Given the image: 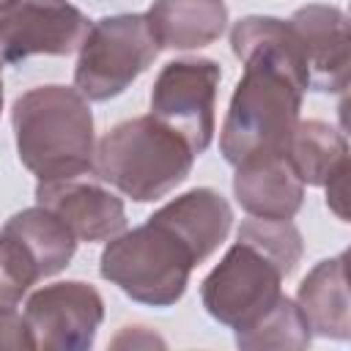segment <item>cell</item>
<instances>
[{
    "label": "cell",
    "instance_id": "6da1fadb",
    "mask_svg": "<svg viewBox=\"0 0 351 351\" xmlns=\"http://www.w3.org/2000/svg\"><path fill=\"white\" fill-rule=\"evenodd\" d=\"M244 74L219 132L222 156L236 167L252 156L285 154L310 88L304 49L288 19L244 16L230 30Z\"/></svg>",
    "mask_w": 351,
    "mask_h": 351
},
{
    "label": "cell",
    "instance_id": "7a4b0ae2",
    "mask_svg": "<svg viewBox=\"0 0 351 351\" xmlns=\"http://www.w3.org/2000/svg\"><path fill=\"white\" fill-rule=\"evenodd\" d=\"M11 123L19 162L38 181L77 178L93 170V115L77 88L41 85L22 93L14 101Z\"/></svg>",
    "mask_w": 351,
    "mask_h": 351
},
{
    "label": "cell",
    "instance_id": "3957f363",
    "mask_svg": "<svg viewBox=\"0 0 351 351\" xmlns=\"http://www.w3.org/2000/svg\"><path fill=\"white\" fill-rule=\"evenodd\" d=\"M195 156L189 143L156 115H137L96 143L93 170L126 197L148 203L176 189L189 176Z\"/></svg>",
    "mask_w": 351,
    "mask_h": 351
},
{
    "label": "cell",
    "instance_id": "277c9868",
    "mask_svg": "<svg viewBox=\"0 0 351 351\" xmlns=\"http://www.w3.org/2000/svg\"><path fill=\"white\" fill-rule=\"evenodd\" d=\"M197 263L203 261L195 247L167 219L151 214L145 225L110 239L99 271L134 302L167 307L184 296Z\"/></svg>",
    "mask_w": 351,
    "mask_h": 351
},
{
    "label": "cell",
    "instance_id": "5b68a950",
    "mask_svg": "<svg viewBox=\"0 0 351 351\" xmlns=\"http://www.w3.org/2000/svg\"><path fill=\"white\" fill-rule=\"evenodd\" d=\"M293 274L277 255L239 236L225 258L203 280V307L219 324L247 329L282 296V280Z\"/></svg>",
    "mask_w": 351,
    "mask_h": 351
},
{
    "label": "cell",
    "instance_id": "8992f818",
    "mask_svg": "<svg viewBox=\"0 0 351 351\" xmlns=\"http://www.w3.org/2000/svg\"><path fill=\"white\" fill-rule=\"evenodd\" d=\"M159 44L145 14L104 16L88 27L80 44L74 88L90 101H107L126 90L156 58Z\"/></svg>",
    "mask_w": 351,
    "mask_h": 351
},
{
    "label": "cell",
    "instance_id": "52a82bcc",
    "mask_svg": "<svg viewBox=\"0 0 351 351\" xmlns=\"http://www.w3.org/2000/svg\"><path fill=\"white\" fill-rule=\"evenodd\" d=\"M74 250V233L52 211H16L0 228V307H16L30 285L63 271Z\"/></svg>",
    "mask_w": 351,
    "mask_h": 351
},
{
    "label": "cell",
    "instance_id": "ba28073f",
    "mask_svg": "<svg viewBox=\"0 0 351 351\" xmlns=\"http://www.w3.org/2000/svg\"><path fill=\"white\" fill-rule=\"evenodd\" d=\"M222 71L214 60H170L151 90V115L176 129L195 154H203L214 137V104Z\"/></svg>",
    "mask_w": 351,
    "mask_h": 351
},
{
    "label": "cell",
    "instance_id": "9c48e42d",
    "mask_svg": "<svg viewBox=\"0 0 351 351\" xmlns=\"http://www.w3.org/2000/svg\"><path fill=\"white\" fill-rule=\"evenodd\" d=\"M88 27V16L69 0H14L0 8V66L30 55H69Z\"/></svg>",
    "mask_w": 351,
    "mask_h": 351
},
{
    "label": "cell",
    "instance_id": "30bf717a",
    "mask_svg": "<svg viewBox=\"0 0 351 351\" xmlns=\"http://www.w3.org/2000/svg\"><path fill=\"white\" fill-rule=\"evenodd\" d=\"M22 315L33 332L36 348L80 351L93 343L104 318V302L93 285L71 280L38 288Z\"/></svg>",
    "mask_w": 351,
    "mask_h": 351
},
{
    "label": "cell",
    "instance_id": "8fae6325",
    "mask_svg": "<svg viewBox=\"0 0 351 351\" xmlns=\"http://www.w3.org/2000/svg\"><path fill=\"white\" fill-rule=\"evenodd\" d=\"M36 203L52 211L77 241H110L126 228L121 197L99 184H85L77 178L38 181Z\"/></svg>",
    "mask_w": 351,
    "mask_h": 351
},
{
    "label": "cell",
    "instance_id": "7c38bea8",
    "mask_svg": "<svg viewBox=\"0 0 351 351\" xmlns=\"http://www.w3.org/2000/svg\"><path fill=\"white\" fill-rule=\"evenodd\" d=\"M293 33L304 49L310 88L326 93H346L348 88V19L335 5L310 3L291 19Z\"/></svg>",
    "mask_w": 351,
    "mask_h": 351
},
{
    "label": "cell",
    "instance_id": "4fadbf2b",
    "mask_svg": "<svg viewBox=\"0 0 351 351\" xmlns=\"http://www.w3.org/2000/svg\"><path fill=\"white\" fill-rule=\"evenodd\" d=\"M233 192L241 208L261 219H291L304 200V184L291 170L285 154L239 162Z\"/></svg>",
    "mask_w": 351,
    "mask_h": 351
},
{
    "label": "cell",
    "instance_id": "5bb4252c",
    "mask_svg": "<svg viewBox=\"0 0 351 351\" xmlns=\"http://www.w3.org/2000/svg\"><path fill=\"white\" fill-rule=\"evenodd\" d=\"M348 255L340 252L310 269L299 282L296 304L310 324V332L332 340L351 337V307H348Z\"/></svg>",
    "mask_w": 351,
    "mask_h": 351
},
{
    "label": "cell",
    "instance_id": "9a60e30c",
    "mask_svg": "<svg viewBox=\"0 0 351 351\" xmlns=\"http://www.w3.org/2000/svg\"><path fill=\"white\" fill-rule=\"evenodd\" d=\"M145 19L159 49H197L225 33L228 5L225 0H154Z\"/></svg>",
    "mask_w": 351,
    "mask_h": 351
},
{
    "label": "cell",
    "instance_id": "2e32d148",
    "mask_svg": "<svg viewBox=\"0 0 351 351\" xmlns=\"http://www.w3.org/2000/svg\"><path fill=\"white\" fill-rule=\"evenodd\" d=\"M156 214L162 219H167L195 247L200 261H206L225 241L230 222H233V211H230L228 200L208 186L184 192L181 197L162 206Z\"/></svg>",
    "mask_w": 351,
    "mask_h": 351
},
{
    "label": "cell",
    "instance_id": "e0dca14e",
    "mask_svg": "<svg viewBox=\"0 0 351 351\" xmlns=\"http://www.w3.org/2000/svg\"><path fill=\"white\" fill-rule=\"evenodd\" d=\"M285 159L302 184L324 186L348 167V145L335 126L324 121H299L288 140Z\"/></svg>",
    "mask_w": 351,
    "mask_h": 351
},
{
    "label": "cell",
    "instance_id": "ac0fdd59",
    "mask_svg": "<svg viewBox=\"0 0 351 351\" xmlns=\"http://www.w3.org/2000/svg\"><path fill=\"white\" fill-rule=\"evenodd\" d=\"M310 335L299 304L282 293L255 324L236 332V343L241 348H304L310 346Z\"/></svg>",
    "mask_w": 351,
    "mask_h": 351
},
{
    "label": "cell",
    "instance_id": "d6986e66",
    "mask_svg": "<svg viewBox=\"0 0 351 351\" xmlns=\"http://www.w3.org/2000/svg\"><path fill=\"white\" fill-rule=\"evenodd\" d=\"M0 348H14V351H30L36 348L33 332L16 307H0Z\"/></svg>",
    "mask_w": 351,
    "mask_h": 351
},
{
    "label": "cell",
    "instance_id": "ffe728a7",
    "mask_svg": "<svg viewBox=\"0 0 351 351\" xmlns=\"http://www.w3.org/2000/svg\"><path fill=\"white\" fill-rule=\"evenodd\" d=\"M324 186H326V206L346 222L348 219V167L332 176Z\"/></svg>",
    "mask_w": 351,
    "mask_h": 351
},
{
    "label": "cell",
    "instance_id": "44dd1931",
    "mask_svg": "<svg viewBox=\"0 0 351 351\" xmlns=\"http://www.w3.org/2000/svg\"><path fill=\"white\" fill-rule=\"evenodd\" d=\"M137 348V346H165V340L162 337H156V335H151V332H145L143 326H126L115 340H112V348Z\"/></svg>",
    "mask_w": 351,
    "mask_h": 351
},
{
    "label": "cell",
    "instance_id": "7402d4cb",
    "mask_svg": "<svg viewBox=\"0 0 351 351\" xmlns=\"http://www.w3.org/2000/svg\"><path fill=\"white\" fill-rule=\"evenodd\" d=\"M0 110H3V80H0Z\"/></svg>",
    "mask_w": 351,
    "mask_h": 351
},
{
    "label": "cell",
    "instance_id": "603a6c76",
    "mask_svg": "<svg viewBox=\"0 0 351 351\" xmlns=\"http://www.w3.org/2000/svg\"><path fill=\"white\" fill-rule=\"evenodd\" d=\"M8 3H14V0H0V8H5Z\"/></svg>",
    "mask_w": 351,
    "mask_h": 351
}]
</instances>
